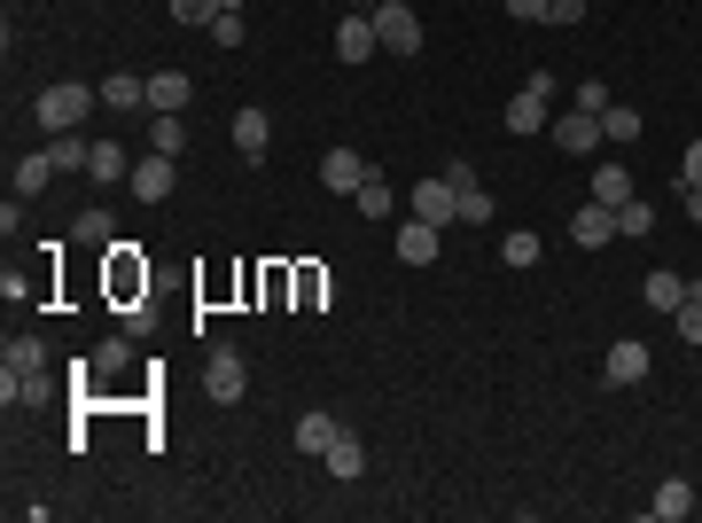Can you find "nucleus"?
Masks as SVG:
<instances>
[{"label":"nucleus","mask_w":702,"mask_h":523,"mask_svg":"<svg viewBox=\"0 0 702 523\" xmlns=\"http://www.w3.org/2000/svg\"><path fill=\"white\" fill-rule=\"evenodd\" d=\"M500 258H507V266L523 274V266H539V258H547V250H539V235H531V227H515V235L500 242Z\"/></svg>","instance_id":"obj_29"},{"label":"nucleus","mask_w":702,"mask_h":523,"mask_svg":"<svg viewBox=\"0 0 702 523\" xmlns=\"http://www.w3.org/2000/svg\"><path fill=\"white\" fill-rule=\"evenodd\" d=\"M547 24H570V32H578V24H585V0H555V9H547Z\"/></svg>","instance_id":"obj_39"},{"label":"nucleus","mask_w":702,"mask_h":523,"mask_svg":"<svg viewBox=\"0 0 702 523\" xmlns=\"http://www.w3.org/2000/svg\"><path fill=\"white\" fill-rule=\"evenodd\" d=\"M78 242H86V250H110V242H118V219H110L102 204H86V211H78Z\"/></svg>","instance_id":"obj_26"},{"label":"nucleus","mask_w":702,"mask_h":523,"mask_svg":"<svg viewBox=\"0 0 702 523\" xmlns=\"http://www.w3.org/2000/svg\"><path fill=\"white\" fill-rule=\"evenodd\" d=\"M679 181H694V188H702V141H694V149L679 156Z\"/></svg>","instance_id":"obj_40"},{"label":"nucleus","mask_w":702,"mask_h":523,"mask_svg":"<svg viewBox=\"0 0 702 523\" xmlns=\"http://www.w3.org/2000/svg\"><path fill=\"white\" fill-rule=\"evenodd\" d=\"M125 188H133L141 204H164L172 188H180V172H172V156H156V149H149V156L133 164V181H125Z\"/></svg>","instance_id":"obj_9"},{"label":"nucleus","mask_w":702,"mask_h":523,"mask_svg":"<svg viewBox=\"0 0 702 523\" xmlns=\"http://www.w3.org/2000/svg\"><path fill=\"white\" fill-rule=\"evenodd\" d=\"M383 55V40H375V17L368 9H351L343 24H336V63H375Z\"/></svg>","instance_id":"obj_5"},{"label":"nucleus","mask_w":702,"mask_h":523,"mask_svg":"<svg viewBox=\"0 0 702 523\" xmlns=\"http://www.w3.org/2000/svg\"><path fill=\"white\" fill-rule=\"evenodd\" d=\"M133 368V336H110V344H95V375H125Z\"/></svg>","instance_id":"obj_32"},{"label":"nucleus","mask_w":702,"mask_h":523,"mask_svg":"<svg viewBox=\"0 0 702 523\" xmlns=\"http://www.w3.org/2000/svg\"><path fill=\"white\" fill-rule=\"evenodd\" d=\"M320 461H328V477H368V446L351 438V429H336V446H328Z\"/></svg>","instance_id":"obj_16"},{"label":"nucleus","mask_w":702,"mask_h":523,"mask_svg":"<svg viewBox=\"0 0 702 523\" xmlns=\"http://www.w3.org/2000/svg\"><path fill=\"white\" fill-rule=\"evenodd\" d=\"M375 40H383V55H421V17L406 9V0H375Z\"/></svg>","instance_id":"obj_2"},{"label":"nucleus","mask_w":702,"mask_h":523,"mask_svg":"<svg viewBox=\"0 0 702 523\" xmlns=\"http://www.w3.org/2000/svg\"><path fill=\"white\" fill-rule=\"evenodd\" d=\"M47 181H55V156H47V149H40V156H24V164H17V196H40V188H47Z\"/></svg>","instance_id":"obj_30"},{"label":"nucleus","mask_w":702,"mask_h":523,"mask_svg":"<svg viewBox=\"0 0 702 523\" xmlns=\"http://www.w3.org/2000/svg\"><path fill=\"white\" fill-rule=\"evenodd\" d=\"M679 297H687L679 274H648V282H640V305H648V313H679Z\"/></svg>","instance_id":"obj_25"},{"label":"nucleus","mask_w":702,"mask_h":523,"mask_svg":"<svg viewBox=\"0 0 702 523\" xmlns=\"http://www.w3.org/2000/svg\"><path fill=\"white\" fill-rule=\"evenodd\" d=\"M149 149H156V156H180V149H188L180 110H156V118H149Z\"/></svg>","instance_id":"obj_21"},{"label":"nucleus","mask_w":702,"mask_h":523,"mask_svg":"<svg viewBox=\"0 0 702 523\" xmlns=\"http://www.w3.org/2000/svg\"><path fill=\"white\" fill-rule=\"evenodd\" d=\"M648 508H656V515H663V523H687V515H694V484H687V477H663V484H656V500H648Z\"/></svg>","instance_id":"obj_17"},{"label":"nucleus","mask_w":702,"mask_h":523,"mask_svg":"<svg viewBox=\"0 0 702 523\" xmlns=\"http://www.w3.org/2000/svg\"><path fill=\"white\" fill-rule=\"evenodd\" d=\"M648 375H656V360H648V344H640V336H617V344H608V360H601V383L633 391V383H648Z\"/></svg>","instance_id":"obj_4"},{"label":"nucleus","mask_w":702,"mask_h":523,"mask_svg":"<svg viewBox=\"0 0 702 523\" xmlns=\"http://www.w3.org/2000/svg\"><path fill=\"white\" fill-rule=\"evenodd\" d=\"M570 110H593V118H601V110H608V86H601V78H578V102H570Z\"/></svg>","instance_id":"obj_36"},{"label":"nucleus","mask_w":702,"mask_h":523,"mask_svg":"<svg viewBox=\"0 0 702 523\" xmlns=\"http://www.w3.org/2000/svg\"><path fill=\"white\" fill-rule=\"evenodd\" d=\"M547 133H555V149H562V156H593V149H601V141H608V133H601V118H593V110H562V118H555V126H547Z\"/></svg>","instance_id":"obj_6"},{"label":"nucleus","mask_w":702,"mask_h":523,"mask_svg":"<svg viewBox=\"0 0 702 523\" xmlns=\"http://www.w3.org/2000/svg\"><path fill=\"white\" fill-rule=\"evenodd\" d=\"M211 40H219V47H242V17H234V0H227V9H219V24H211Z\"/></svg>","instance_id":"obj_37"},{"label":"nucleus","mask_w":702,"mask_h":523,"mask_svg":"<svg viewBox=\"0 0 702 523\" xmlns=\"http://www.w3.org/2000/svg\"><path fill=\"white\" fill-rule=\"evenodd\" d=\"M570 235H578L585 250H601V242H617V211H608V204H578V211H570Z\"/></svg>","instance_id":"obj_11"},{"label":"nucleus","mask_w":702,"mask_h":523,"mask_svg":"<svg viewBox=\"0 0 702 523\" xmlns=\"http://www.w3.org/2000/svg\"><path fill=\"white\" fill-rule=\"evenodd\" d=\"M47 156H55V172H86V164H95V141H78V133H47Z\"/></svg>","instance_id":"obj_22"},{"label":"nucleus","mask_w":702,"mask_h":523,"mask_svg":"<svg viewBox=\"0 0 702 523\" xmlns=\"http://www.w3.org/2000/svg\"><path fill=\"white\" fill-rule=\"evenodd\" d=\"M0 399H9V406H47V399H55V383H47L40 368H32V375H17V368H9V375H0Z\"/></svg>","instance_id":"obj_15"},{"label":"nucleus","mask_w":702,"mask_h":523,"mask_svg":"<svg viewBox=\"0 0 702 523\" xmlns=\"http://www.w3.org/2000/svg\"><path fill=\"white\" fill-rule=\"evenodd\" d=\"M437 242H446V227H429V219H406L398 227V258H406V266H429Z\"/></svg>","instance_id":"obj_13"},{"label":"nucleus","mask_w":702,"mask_h":523,"mask_svg":"<svg viewBox=\"0 0 702 523\" xmlns=\"http://www.w3.org/2000/svg\"><path fill=\"white\" fill-rule=\"evenodd\" d=\"M555 126V102L531 95V86H515V102H507V133H547Z\"/></svg>","instance_id":"obj_10"},{"label":"nucleus","mask_w":702,"mask_h":523,"mask_svg":"<svg viewBox=\"0 0 702 523\" xmlns=\"http://www.w3.org/2000/svg\"><path fill=\"white\" fill-rule=\"evenodd\" d=\"M368 172H375V164H368L360 149H328V156H320V188H336V196H360V181H368Z\"/></svg>","instance_id":"obj_8"},{"label":"nucleus","mask_w":702,"mask_h":523,"mask_svg":"<svg viewBox=\"0 0 702 523\" xmlns=\"http://www.w3.org/2000/svg\"><path fill=\"white\" fill-rule=\"evenodd\" d=\"M102 102H110V110H141V102H149V78L110 70V78H102Z\"/></svg>","instance_id":"obj_20"},{"label":"nucleus","mask_w":702,"mask_h":523,"mask_svg":"<svg viewBox=\"0 0 702 523\" xmlns=\"http://www.w3.org/2000/svg\"><path fill=\"white\" fill-rule=\"evenodd\" d=\"M219 9H227V0H172V24H196V32H211V24H219Z\"/></svg>","instance_id":"obj_33"},{"label":"nucleus","mask_w":702,"mask_h":523,"mask_svg":"<svg viewBox=\"0 0 702 523\" xmlns=\"http://www.w3.org/2000/svg\"><path fill=\"white\" fill-rule=\"evenodd\" d=\"M86 181H102V188H110V181H133L125 149H118V141H95V164H86Z\"/></svg>","instance_id":"obj_24"},{"label":"nucleus","mask_w":702,"mask_h":523,"mask_svg":"<svg viewBox=\"0 0 702 523\" xmlns=\"http://www.w3.org/2000/svg\"><path fill=\"white\" fill-rule=\"evenodd\" d=\"M336 429H343L336 414H305V422H297V454H328V446H336Z\"/></svg>","instance_id":"obj_28"},{"label":"nucleus","mask_w":702,"mask_h":523,"mask_svg":"<svg viewBox=\"0 0 702 523\" xmlns=\"http://www.w3.org/2000/svg\"><path fill=\"white\" fill-rule=\"evenodd\" d=\"M234 149H242L250 164H266V149H274V118H266V110H242V118H234Z\"/></svg>","instance_id":"obj_12"},{"label":"nucleus","mask_w":702,"mask_h":523,"mask_svg":"<svg viewBox=\"0 0 702 523\" xmlns=\"http://www.w3.org/2000/svg\"><path fill=\"white\" fill-rule=\"evenodd\" d=\"M95 102H102V86H78V78H63V86H47V95L32 102V118H40V133H78Z\"/></svg>","instance_id":"obj_1"},{"label":"nucleus","mask_w":702,"mask_h":523,"mask_svg":"<svg viewBox=\"0 0 702 523\" xmlns=\"http://www.w3.org/2000/svg\"><path fill=\"white\" fill-rule=\"evenodd\" d=\"M242 391H250V368H242L234 344H219V352L204 360V399H211V406H234Z\"/></svg>","instance_id":"obj_3"},{"label":"nucleus","mask_w":702,"mask_h":523,"mask_svg":"<svg viewBox=\"0 0 702 523\" xmlns=\"http://www.w3.org/2000/svg\"><path fill=\"white\" fill-rule=\"evenodd\" d=\"M671 320H679V336H687V344H702V282H687V297H679V313H671Z\"/></svg>","instance_id":"obj_35"},{"label":"nucleus","mask_w":702,"mask_h":523,"mask_svg":"<svg viewBox=\"0 0 702 523\" xmlns=\"http://www.w3.org/2000/svg\"><path fill=\"white\" fill-rule=\"evenodd\" d=\"M617 235H633V242H640V235H656V204H648V196H633V204L617 211Z\"/></svg>","instance_id":"obj_34"},{"label":"nucleus","mask_w":702,"mask_h":523,"mask_svg":"<svg viewBox=\"0 0 702 523\" xmlns=\"http://www.w3.org/2000/svg\"><path fill=\"white\" fill-rule=\"evenodd\" d=\"M547 9H555V0H507V17H515V24H547Z\"/></svg>","instance_id":"obj_38"},{"label":"nucleus","mask_w":702,"mask_h":523,"mask_svg":"<svg viewBox=\"0 0 702 523\" xmlns=\"http://www.w3.org/2000/svg\"><path fill=\"white\" fill-rule=\"evenodd\" d=\"M593 204L625 211V204H633V172H625V164H601V172H593Z\"/></svg>","instance_id":"obj_18"},{"label":"nucleus","mask_w":702,"mask_h":523,"mask_svg":"<svg viewBox=\"0 0 702 523\" xmlns=\"http://www.w3.org/2000/svg\"><path fill=\"white\" fill-rule=\"evenodd\" d=\"M446 181H453V204H461V219H469V227H484V219H492V196L476 188V172H469V164H453Z\"/></svg>","instance_id":"obj_14"},{"label":"nucleus","mask_w":702,"mask_h":523,"mask_svg":"<svg viewBox=\"0 0 702 523\" xmlns=\"http://www.w3.org/2000/svg\"><path fill=\"white\" fill-rule=\"evenodd\" d=\"M351 204H360V219H391V204H398V188L383 181V172H368V181H360V196H351Z\"/></svg>","instance_id":"obj_23"},{"label":"nucleus","mask_w":702,"mask_h":523,"mask_svg":"<svg viewBox=\"0 0 702 523\" xmlns=\"http://www.w3.org/2000/svg\"><path fill=\"white\" fill-rule=\"evenodd\" d=\"M601 133H608V141L625 149V141H640L648 126H640V110H633V102H608V110H601Z\"/></svg>","instance_id":"obj_27"},{"label":"nucleus","mask_w":702,"mask_h":523,"mask_svg":"<svg viewBox=\"0 0 702 523\" xmlns=\"http://www.w3.org/2000/svg\"><path fill=\"white\" fill-rule=\"evenodd\" d=\"M9 368H17V375H32V368H47V344H40L32 328H24V336H9Z\"/></svg>","instance_id":"obj_31"},{"label":"nucleus","mask_w":702,"mask_h":523,"mask_svg":"<svg viewBox=\"0 0 702 523\" xmlns=\"http://www.w3.org/2000/svg\"><path fill=\"white\" fill-rule=\"evenodd\" d=\"M679 204H687V219L702 227V188H694V181H679Z\"/></svg>","instance_id":"obj_41"},{"label":"nucleus","mask_w":702,"mask_h":523,"mask_svg":"<svg viewBox=\"0 0 702 523\" xmlns=\"http://www.w3.org/2000/svg\"><path fill=\"white\" fill-rule=\"evenodd\" d=\"M149 110H188V70H149Z\"/></svg>","instance_id":"obj_19"},{"label":"nucleus","mask_w":702,"mask_h":523,"mask_svg":"<svg viewBox=\"0 0 702 523\" xmlns=\"http://www.w3.org/2000/svg\"><path fill=\"white\" fill-rule=\"evenodd\" d=\"M406 211H414V219H429V227H453V219H461L453 181H414V188H406Z\"/></svg>","instance_id":"obj_7"}]
</instances>
